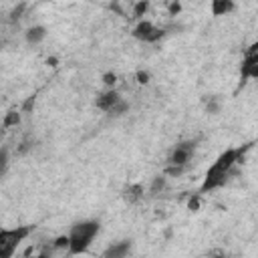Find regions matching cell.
Here are the masks:
<instances>
[{
	"label": "cell",
	"mask_w": 258,
	"mask_h": 258,
	"mask_svg": "<svg viewBox=\"0 0 258 258\" xmlns=\"http://www.w3.org/2000/svg\"><path fill=\"white\" fill-rule=\"evenodd\" d=\"M236 163H242V149H226V151H222L218 155V159L210 165V169L206 171V177H204V183H202V191L206 194V191L222 187L228 181V177H230V173H232Z\"/></svg>",
	"instance_id": "cell-1"
},
{
	"label": "cell",
	"mask_w": 258,
	"mask_h": 258,
	"mask_svg": "<svg viewBox=\"0 0 258 258\" xmlns=\"http://www.w3.org/2000/svg\"><path fill=\"white\" fill-rule=\"evenodd\" d=\"M101 230V224L97 220H83V222H77L71 226V232H69V240H71V246H69V254L77 256V254H85L95 236L99 234Z\"/></svg>",
	"instance_id": "cell-2"
},
{
	"label": "cell",
	"mask_w": 258,
	"mask_h": 258,
	"mask_svg": "<svg viewBox=\"0 0 258 258\" xmlns=\"http://www.w3.org/2000/svg\"><path fill=\"white\" fill-rule=\"evenodd\" d=\"M32 232V226H16V228H2L0 230V256L12 258L20 242Z\"/></svg>",
	"instance_id": "cell-3"
},
{
	"label": "cell",
	"mask_w": 258,
	"mask_h": 258,
	"mask_svg": "<svg viewBox=\"0 0 258 258\" xmlns=\"http://www.w3.org/2000/svg\"><path fill=\"white\" fill-rule=\"evenodd\" d=\"M131 34H133V38H137V40H141V42H157V40L163 38L165 30L159 28V26H155V24L149 22V20H139V22L135 24V28H133Z\"/></svg>",
	"instance_id": "cell-4"
},
{
	"label": "cell",
	"mask_w": 258,
	"mask_h": 258,
	"mask_svg": "<svg viewBox=\"0 0 258 258\" xmlns=\"http://www.w3.org/2000/svg\"><path fill=\"white\" fill-rule=\"evenodd\" d=\"M196 151V141H181L173 147V151L169 153L167 165H177V167H187L191 155Z\"/></svg>",
	"instance_id": "cell-5"
},
{
	"label": "cell",
	"mask_w": 258,
	"mask_h": 258,
	"mask_svg": "<svg viewBox=\"0 0 258 258\" xmlns=\"http://www.w3.org/2000/svg\"><path fill=\"white\" fill-rule=\"evenodd\" d=\"M123 97L115 91V89H107V91H103V93H99L97 95V99H95V105L101 109V111H105V113H109L119 101H121Z\"/></svg>",
	"instance_id": "cell-6"
},
{
	"label": "cell",
	"mask_w": 258,
	"mask_h": 258,
	"mask_svg": "<svg viewBox=\"0 0 258 258\" xmlns=\"http://www.w3.org/2000/svg\"><path fill=\"white\" fill-rule=\"evenodd\" d=\"M143 198H145V187H143L141 183H129V185L123 187V200H125L129 206L139 204Z\"/></svg>",
	"instance_id": "cell-7"
},
{
	"label": "cell",
	"mask_w": 258,
	"mask_h": 258,
	"mask_svg": "<svg viewBox=\"0 0 258 258\" xmlns=\"http://www.w3.org/2000/svg\"><path fill=\"white\" fill-rule=\"evenodd\" d=\"M129 250H131V240H121V242L111 244L103 252V258H127Z\"/></svg>",
	"instance_id": "cell-8"
},
{
	"label": "cell",
	"mask_w": 258,
	"mask_h": 258,
	"mask_svg": "<svg viewBox=\"0 0 258 258\" xmlns=\"http://www.w3.org/2000/svg\"><path fill=\"white\" fill-rule=\"evenodd\" d=\"M44 36H46V28H44V26H40V24L30 26V28L26 30V34H24V38H26V42H28V44H38V42H42V40H44Z\"/></svg>",
	"instance_id": "cell-9"
},
{
	"label": "cell",
	"mask_w": 258,
	"mask_h": 258,
	"mask_svg": "<svg viewBox=\"0 0 258 258\" xmlns=\"http://www.w3.org/2000/svg\"><path fill=\"white\" fill-rule=\"evenodd\" d=\"M236 8V4L232 0H214L212 2V14L214 16H226Z\"/></svg>",
	"instance_id": "cell-10"
},
{
	"label": "cell",
	"mask_w": 258,
	"mask_h": 258,
	"mask_svg": "<svg viewBox=\"0 0 258 258\" xmlns=\"http://www.w3.org/2000/svg\"><path fill=\"white\" fill-rule=\"evenodd\" d=\"M242 62H244V64H256V62H258V40L252 42V44L246 48Z\"/></svg>",
	"instance_id": "cell-11"
},
{
	"label": "cell",
	"mask_w": 258,
	"mask_h": 258,
	"mask_svg": "<svg viewBox=\"0 0 258 258\" xmlns=\"http://www.w3.org/2000/svg\"><path fill=\"white\" fill-rule=\"evenodd\" d=\"M165 185H167L165 175H155L153 181H151V185H149V191H151L153 196H157V194H161V191L165 189Z\"/></svg>",
	"instance_id": "cell-12"
},
{
	"label": "cell",
	"mask_w": 258,
	"mask_h": 258,
	"mask_svg": "<svg viewBox=\"0 0 258 258\" xmlns=\"http://www.w3.org/2000/svg\"><path fill=\"white\" fill-rule=\"evenodd\" d=\"M240 75H242V79H258V62L256 64H244L242 62Z\"/></svg>",
	"instance_id": "cell-13"
},
{
	"label": "cell",
	"mask_w": 258,
	"mask_h": 258,
	"mask_svg": "<svg viewBox=\"0 0 258 258\" xmlns=\"http://www.w3.org/2000/svg\"><path fill=\"white\" fill-rule=\"evenodd\" d=\"M20 123V113L18 111H8L6 113V117H4V121H2V125L8 129V127H14V125H18Z\"/></svg>",
	"instance_id": "cell-14"
},
{
	"label": "cell",
	"mask_w": 258,
	"mask_h": 258,
	"mask_svg": "<svg viewBox=\"0 0 258 258\" xmlns=\"http://www.w3.org/2000/svg\"><path fill=\"white\" fill-rule=\"evenodd\" d=\"M206 111L210 115H218L220 113V99L218 97H210L208 103H206Z\"/></svg>",
	"instance_id": "cell-15"
},
{
	"label": "cell",
	"mask_w": 258,
	"mask_h": 258,
	"mask_svg": "<svg viewBox=\"0 0 258 258\" xmlns=\"http://www.w3.org/2000/svg\"><path fill=\"white\" fill-rule=\"evenodd\" d=\"M127 109H129V103H127L125 99H121V101H119V103L109 111V115H111V117H119V115H123Z\"/></svg>",
	"instance_id": "cell-16"
},
{
	"label": "cell",
	"mask_w": 258,
	"mask_h": 258,
	"mask_svg": "<svg viewBox=\"0 0 258 258\" xmlns=\"http://www.w3.org/2000/svg\"><path fill=\"white\" fill-rule=\"evenodd\" d=\"M69 246H71L69 234H67V236H58V238H54V242H52V248H54V250H69Z\"/></svg>",
	"instance_id": "cell-17"
},
{
	"label": "cell",
	"mask_w": 258,
	"mask_h": 258,
	"mask_svg": "<svg viewBox=\"0 0 258 258\" xmlns=\"http://www.w3.org/2000/svg\"><path fill=\"white\" fill-rule=\"evenodd\" d=\"M202 208V198L198 196V194H191L189 198H187V210L189 212H198Z\"/></svg>",
	"instance_id": "cell-18"
},
{
	"label": "cell",
	"mask_w": 258,
	"mask_h": 258,
	"mask_svg": "<svg viewBox=\"0 0 258 258\" xmlns=\"http://www.w3.org/2000/svg\"><path fill=\"white\" fill-rule=\"evenodd\" d=\"M149 10V2H145V0H141V2H135L133 4V14L139 18V16H145V12Z\"/></svg>",
	"instance_id": "cell-19"
},
{
	"label": "cell",
	"mask_w": 258,
	"mask_h": 258,
	"mask_svg": "<svg viewBox=\"0 0 258 258\" xmlns=\"http://www.w3.org/2000/svg\"><path fill=\"white\" fill-rule=\"evenodd\" d=\"M103 83H105L107 89H115V85H117V75L111 73V71L105 73V75H103Z\"/></svg>",
	"instance_id": "cell-20"
},
{
	"label": "cell",
	"mask_w": 258,
	"mask_h": 258,
	"mask_svg": "<svg viewBox=\"0 0 258 258\" xmlns=\"http://www.w3.org/2000/svg\"><path fill=\"white\" fill-rule=\"evenodd\" d=\"M6 169H8V149L2 147V151H0V175H4Z\"/></svg>",
	"instance_id": "cell-21"
},
{
	"label": "cell",
	"mask_w": 258,
	"mask_h": 258,
	"mask_svg": "<svg viewBox=\"0 0 258 258\" xmlns=\"http://www.w3.org/2000/svg\"><path fill=\"white\" fill-rule=\"evenodd\" d=\"M185 171V167H177V165H167L165 167V171H163V175H169V177H179L181 173Z\"/></svg>",
	"instance_id": "cell-22"
},
{
	"label": "cell",
	"mask_w": 258,
	"mask_h": 258,
	"mask_svg": "<svg viewBox=\"0 0 258 258\" xmlns=\"http://www.w3.org/2000/svg\"><path fill=\"white\" fill-rule=\"evenodd\" d=\"M135 79H137L139 85H147L149 79H151V75H149L147 71H137V73H135Z\"/></svg>",
	"instance_id": "cell-23"
},
{
	"label": "cell",
	"mask_w": 258,
	"mask_h": 258,
	"mask_svg": "<svg viewBox=\"0 0 258 258\" xmlns=\"http://www.w3.org/2000/svg\"><path fill=\"white\" fill-rule=\"evenodd\" d=\"M24 10H26V4H24V2H20V4L10 12V18H12V20H18V18L22 16V12H24Z\"/></svg>",
	"instance_id": "cell-24"
},
{
	"label": "cell",
	"mask_w": 258,
	"mask_h": 258,
	"mask_svg": "<svg viewBox=\"0 0 258 258\" xmlns=\"http://www.w3.org/2000/svg\"><path fill=\"white\" fill-rule=\"evenodd\" d=\"M167 10H169V16H177V14L181 12V4H179V2H171V4L167 6Z\"/></svg>",
	"instance_id": "cell-25"
},
{
	"label": "cell",
	"mask_w": 258,
	"mask_h": 258,
	"mask_svg": "<svg viewBox=\"0 0 258 258\" xmlns=\"http://www.w3.org/2000/svg\"><path fill=\"white\" fill-rule=\"evenodd\" d=\"M32 109H34V97H28L24 101V105H22V113H30Z\"/></svg>",
	"instance_id": "cell-26"
},
{
	"label": "cell",
	"mask_w": 258,
	"mask_h": 258,
	"mask_svg": "<svg viewBox=\"0 0 258 258\" xmlns=\"http://www.w3.org/2000/svg\"><path fill=\"white\" fill-rule=\"evenodd\" d=\"M30 147H32V143H30V141H22V143H20V147H18V153H26Z\"/></svg>",
	"instance_id": "cell-27"
},
{
	"label": "cell",
	"mask_w": 258,
	"mask_h": 258,
	"mask_svg": "<svg viewBox=\"0 0 258 258\" xmlns=\"http://www.w3.org/2000/svg\"><path fill=\"white\" fill-rule=\"evenodd\" d=\"M34 254V246H28L26 250H24V254H22V258H30Z\"/></svg>",
	"instance_id": "cell-28"
},
{
	"label": "cell",
	"mask_w": 258,
	"mask_h": 258,
	"mask_svg": "<svg viewBox=\"0 0 258 258\" xmlns=\"http://www.w3.org/2000/svg\"><path fill=\"white\" fill-rule=\"evenodd\" d=\"M36 258H52V256H50V254H46V252H42V254H38Z\"/></svg>",
	"instance_id": "cell-29"
},
{
	"label": "cell",
	"mask_w": 258,
	"mask_h": 258,
	"mask_svg": "<svg viewBox=\"0 0 258 258\" xmlns=\"http://www.w3.org/2000/svg\"><path fill=\"white\" fill-rule=\"evenodd\" d=\"M212 258H226V256H224V254H214Z\"/></svg>",
	"instance_id": "cell-30"
}]
</instances>
